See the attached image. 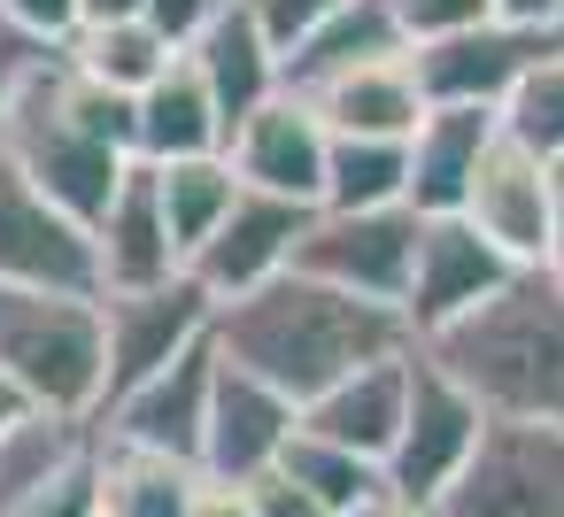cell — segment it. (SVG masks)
Listing matches in <instances>:
<instances>
[{
  "instance_id": "obj_33",
  "label": "cell",
  "mask_w": 564,
  "mask_h": 517,
  "mask_svg": "<svg viewBox=\"0 0 564 517\" xmlns=\"http://www.w3.org/2000/svg\"><path fill=\"white\" fill-rule=\"evenodd\" d=\"M240 9L256 16V32H263V40H271V55L286 63V55H294L325 16H340V9H348V0H240Z\"/></svg>"
},
{
  "instance_id": "obj_41",
  "label": "cell",
  "mask_w": 564,
  "mask_h": 517,
  "mask_svg": "<svg viewBox=\"0 0 564 517\" xmlns=\"http://www.w3.org/2000/svg\"><path fill=\"white\" fill-rule=\"evenodd\" d=\"M502 24H564V0H495Z\"/></svg>"
},
{
  "instance_id": "obj_2",
  "label": "cell",
  "mask_w": 564,
  "mask_h": 517,
  "mask_svg": "<svg viewBox=\"0 0 564 517\" xmlns=\"http://www.w3.org/2000/svg\"><path fill=\"white\" fill-rule=\"evenodd\" d=\"M0 155H9L55 209H70L86 232L109 217L124 170L140 163V101L78 78L63 47L24 78V94L0 109Z\"/></svg>"
},
{
  "instance_id": "obj_13",
  "label": "cell",
  "mask_w": 564,
  "mask_h": 517,
  "mask_svg": "<svg viewBox=\"0 0 564 517\" xmlns=\"http://www.w3.org/2000/svg\"><path fill=\"white\" fill-rule=\"evenodd\" d=\"M325 155H333V132H325V117L302 94H271L232 132V147H225V163H232L240 186L302 201V209H325Z\"/></svg>"
},
{
  "instance_id": "obj_39",
  "label": "cell",
  "mask_w": 564,
  "mask_h": 517,
  "mask_svg": "<svg viewBox=\"0 0 564 517\" xmlns=\"http://www.w3.org/2000/svg\"><path fill=\"white\" fill-rule=\"evenodd\" d=\"M549 278L564 286V155L549 163Z\"/></svg>"
},
{
  "instance_id": "obj_35",
  "label": "cell",
  "mask_w": 564,
  "mask_h": 517,
  "mask_svg": "<svg viewBox=\"0 0 564 517\" xmlns=\"http://www.w3.org/2000/svg\"><path fill=\"white\" fill-rule=\"evenodd\" d=\"M40 47H70L78 40V0H0Z\"/></svg>"
},
{
  "instance_id": "obj_12",
  "label": "cell",
  "mask_w": 564,
  "mask_h": 517,
  "mask_svg": "<svg viewBox=\"0 0 564 517\" xmlns=\"http://www.w3.org/2000/svg\"><path fill=\"white\" fill-rule=\"evenodd\" d=\"M502 286H510V263L464 217H417V263H410V294H402V317L417 340L448 332L456 317H471Z\"/></svg>"
},
{
  "instance_id": "obj_30",
  "label": "cell",
  "mask_w": 564,
  "mask_h": 517,
  "mask_svg": "<svg viewBox=\"0 0 564 517\" xmlns=\"http://www.w3.org/2000/svg\"><path fill=\"white\" fill-rule=\"evenodd\" d=\"M502 132L518 140V147H533L541 163H556L564 155V47L502 101Z\"/></svg>"
},
{
  "instance_id": "obj_11",
  "label": "cell",
  "mask_w": 564,
  "mask_h": 517,
  "mask_svg": "<svg viewBox=\"0 0 564 517\" xmlns=\"http://www.w3.org/2000/svg\"><path fill=\"white\" fill-rule=\"evenodd\" d=\"M464 224L510 271H549V163L533 147H518L510 132H495V147L479 155V178L464 194Z\"/></svg>"
},
{
  "instance_id": "obj_32",
  "label": "cell",
  "mask_w": 564,
  "mask_h": 517,
  "mask_svg": "<svg viewBox=\"0 0 564 517\" xmlns=\"http://www.w3.org/2000/svg\"><path fill=\"white\" fill-rule=\"evenodd\" d=\"M94 440H101V432H94ZM17 517H101V455L86 448V455H78L70 471H55Z\"/></svg>"
},
{
  "instance_id": "obj_17",
  "label": "cell",
  "mask_w": 564,
  "mask_h": 517,
  "mask_svg": "<svg viewBox=\"0 0 564 517\" xmlns=\"http://www.w3.org/2000/svg\"><path fill=\"white\" fill-rule=\"evenodd\" d=\"M94 248H101V294H140V286H171L186 271L178 240H171V217H163V178L155 163H132L109 217L94 224Z\"/></svg>"
},
{
  "instance_id": "obj_23",
  "label": "cell",
  "mask_w": 564,
  "mask_h": 517,
  "mask_svg": "<svg viewBox=\"0 0 564 517\" xmlns=\"http://www.w3.org/2000/svg\"><path fill=\"white\" fill-rule=\"evenodd\" d=\"M387 55H410L402 47V24H394V0H348L340 16H325L294 55H286V94H317L364 63H387Z\"/></svg>"
},
{
  "instance_id": "obj_24",
  "label": "cell",
  "mask_w": 564,
  "mask_h": 517,
  "mask_svg": "<svg viewBox=\"0 0 564 517\" xmlns=\"http://www.w3.org/2000/svg\"><path fill=\"white\" fill-rule=\"evenodd\" d=\"M101 432V425H94ZM101 455V517H186L194 509V486L202 471L194 463H171V455H148V448H124V440H94Z\"/></svg>"
},
{
  "instance_id": "obj_10",
  "label": "cell",
  "mask_w": 564,
  "mask_h": 517,
  "mask_svg": "<svg viewBox=\"0 0 564 517\" xmlns=\"http://www.w3.org/2000/svg\"><path fill=\"white\" fill-rule=\"evenodd\" d=\"M0 286H47V294H101L94 232L55 209L9 155H0Z\"/></svg>"
},
{
  "instance_id": "obj_31",
  "label": "cell",
  "mask_w": 564,
  "mask_h": 517,
  "mask_svg": "<svg viewBox=\"0 0 564 517\" xmlns=\"http://www.w3.org/2000/svg\"><path fill=\"white\" fill-rule=\"evenodd\" d=\"M394 24H402V47H441V40H464L479 24H495V0H394Z\"/></svg>"
},
{
  "instance_id": "obj_22",
  "label": "cell",
  "mask_w": 564,
  "mask_h": 517,
  "mask_svg": "<svg viewBox=\"0 0 564 517\" xmlns=\"http://www.w3.org/2000/svg\"><path fill=\"white\" fill-rule=\"evenodd\" d=\"M225 147H232V124H225L209 78L194 70V55H178L140 94V163H202V155H225Z\"/></svg>"
},
{
  "instance_id": "obj_36",
  "label": "cell",
  "mask_w": 564,
  "mask_h": 517,
  "mask_svg": "<svg viewBox=\"0 0 564 517\" xmlns=\"http://www.w3.org/2000/svg\"><path fill=\"white\" fill-rule=\"evenodd\" d=\"M248 502H256V517H333L310 486H294L286 471H263V479H248Z\"/></svg>"
},
{
  "instance_id": "obj_14",
  "label": "cell",
  "mask_w": 564,
  "mask_h": 517,
  "mask_svg": "<svg viewBox=\"0 0 564 517\" xmlns=\"http://www.w3.org/2000/svg\"><path fill=\"white\" fill-rule=\"evenodd\" d=\"M310 217H317V209H302V201H279V194L240 186V201L225 209V224L209 232V248H202L186 271H194V278L209 286V301L225 309V301L271 286L279 271H294V248H302Z\"/></svg>"
},
{
  "instance_id": "obj_9",
  "label": "cell",
  "mask_w": 564,
  "mask_h": 517,
  "mask_svg": "<svg viewBox=\"0 0 564 517\" xmlns=\"http://www.w3.org/2000/svg\"><path fill=\"white\" fill-rule=\"evenodd\" d=\"M564 47V24H479L464 40H441V47H417L410 70H417V94L425 109H495Z\"/></svg>"
},
{
  "instance_id": "obj_5",
  "label": "cell",
  "mask_w": 564,
  "mask_h": 517,
  "mask_svg": "<svg viewBox=\"0 0 564 517\" xmlns=\"http://www.w3.org/2000/svg\"><path fill=\"white\" fill-rule=\"evenodd\" d=\"M433 517H564V425L487 417L471 463L433 502Z\"/></svg>"
},
{
  "instance_id": "obj_29",
  "label": "cell",
  "mask_w": 564,
  "mask_h": 517,
  "mask_svg": "<svg viewBox=\"0 0 564 517\" xmlns=\"http://www.w3.org/2000/svg\"><path fill=\"white\" fill-rule=\"evenodd\" d=\"M402 194H410V140H333L325 209H402Z\"/></svg>"
},
{
  "instance_id": "obj_28",
  "label": "cell",
  "mask_w": 564,
  "mask_h": 517,
  "mask_svg": "<svg viewBox=\"0 0 564 517\" xmlns=\"http://www.w3.org/2000/svg\"><path fill=\"white\" fill-rule=\"evenodd\" d=\"M279 471L294 486H310L333 517H364V509L387 502V471L364 463V455H348V448H333V440H317V432H294L286 455H279Z\"/></svg>"
},
{
  "instance_id": "obj_19",
  "label": "cell",
  "mask_w": 564,
  "mask_h": 517,
  "mask_svg": "<svg viewBox=\"0 0 564 517\" xmlns=\"http://www.w3.org/2000/svg\"><path fill=\"white\" fill-rule=\"evenodd\" d=\"M402 409H410V355L371 363V371L340 378L333 394H317L302 409V432H317V440H333V448H348V455L387 471V455L402 440Z\"/></svg>"
},
{
  "instance_id": "obj_26",
  "label": "cell",
  "mask_w": 564,
  "mask_h": 517,
  "mask_svg": "<svg viewBox=\"0 0 564 517\" xmlns=\"http://www.w3.org/2000/svg\"><path fill=\"white\" fill-rule=\"evenodd\" d=\"M63 63L78 70V78H94V86H109V94H124V101H140L171 63H178V47L140 16V24H94V32H78L70 47H63Z\"/></svg>"
},
{
  "instance_id": "obj_34",
  "label": "cell",
  "mask_w": 564,
  "mask_h": 517,
  "mask_svg": "<svg viewBox=\"0 0 564 517\" xmlns=\"http://www.w3.org/2000/svg\"><path fill=\"white\" fill-rule=\"evenodd\" d=\"M47 55H55V47H40V40H32L9 9H0V109H9V101L24 94V78H32Z\"/></svg>"
},
{
  "instance_id": "obj_1",
  "label": "cell",
  "mask_w": 564,
  "mask_h": 517,
  "mask_svg": "<svg viewBox=\"0 0 564 517\" xmlns=\"http://www.w3.org/2000/svg\"><path fill=\"white\" fill-rule=\"evenodd\" d=\"M209 340H217L225 363H240L248 378L279 386L294 409H310L340 378H356V371L394 363V355L417 348V332H410V317L394 301H356V294L317 286L302 271H279L271 286L225 301L217 324H209Z\"/></svg>"
},
{
  "instance_id": "obj_38",
  "label": "cell",
  "mask_w": 564,
  "mask_h": 517,
  "mask_svg": "<svg viewBox=\"0 0 564 517\" xmlns=\"http://www.w3.org/2000/svg\"><path fill=\"white\" fill-rule=\"evenodd\" d=\"M186 517H256V502H248V486H232V479H209L202 471V486H194V509Z\"/></svg>"
},
{
  "instance_id": "obj_6",
  "label": "cell",
  "mask_w": 564,
  "mask_h": 517,
  "mask_svg": "<svg viewBox=\"0 0 564 517\" xmlns=\"http://www.w3.org/2000/svg\"><path fill=\"white\" fill-rule=\"evenodd\" d=\"M479 432H487V409H479L425 348H410V409H402V440H394V455H387V502L433 509V502L456 486V471L471 463Z\"/></svg>"
},
{
  "instance_id": "obj_8",
  "label": "cell",
  "mask_w": 564,
  "mask_h": 517,
  "mask_svg": "<svg viewBox=\"0 0 564 517\" xmlns=\"http://www.w3.org/2000/svg\"><path fill=\"white\" fill-rule=\"evenodd\" d=\"M217 301L194 271H178L171 286H140V294H101V340H109V402L117 409L132 386H148L155 371H171L194 340H209Z\"/></svg>"
},
{
  "instance_id": "obj_4",
  "label": "cell",
  "mask_w": 564,
  "mask_h": 517,
  "mask_svg": "<svg viewBox=\"0 0 564 517\" xmlns=\"http://www.w3.org/2000/svg\"><path fill=\"white\" fill-rule=\"evenodd\" d=\"M0 378H9L32 409L101 425V402H109L101 294L0 286Z\"/></svg>"
},
{
  "instance_id": "obj_25",
  "label": "cell",
  "mask_w": 564,
  "mask_h": 517,
  "mask_svg": "<svg viewBox=\"0 0 564 517\" xmlns=\"http://www.w3.org/2000/svg\"><path fill=\"white\" fill-rule=\"evenodd\" d=\"M94 448V417H55V409H32L0 432V517H17L55 471H70L78 455Z\"/></svg>"
},
{
  "instance_id": "obj_42",
  "label": "cell",
  "mask_w": 564,
  "mask_h": 517,
  "mask_svg": "<svg viewBox=\"0 0 564 517\" xmlns=\"http://www.w3.org/2000/svg\"><path fill=\"white\" fill-rule=\"evenodd\" d=\"M17 417H32V402H24V394H17V386H9V378H0V432H9V425H17Z\"/></svg>"
},
{
  "instance_id": "obj_27",
  "label": "cell",
  "mask_w": 564,
  "mask_h": 517,
  "mask_svg": "<svg viewBox=\"0 0 564 517\" xmlns=\"http://www.w3.org/2000/svg\"><path fill=\"white\" fill-rule=\"evenodd\" d=\"M155 178H163L171 240H178V255L194 263V255L209 248V232L225 224V209L240 201V178H232V163H225V155H202V163H155Z\"/></svg>"
},
{
  "instance_id": "obj_18",
  "label": "cell",
  "mask_w": 564,
  "mask_h": 517,
  "mask_svg": "<svg viewBox=\"0 0 564 517\" xmlns=\"http://www.w3.org/2000/svg\"><path fill=\"white\" fill-rule=\"evenodd\" d=\"M502 117L495 109H425V124L410 132V217H464V194L479 178V155L495 147Z\"/></svg>"
},
{
  "instance_id": "obj_20",
  "label": "cell",
  "mask_w": 564,
  "mask_h": 517,
  "mask_svg": "<svg viewBox=\"0 0 564 517\" xmlns=\"http://www.w3.org/2000/svg\"><path fill=\"white\" fill-rule=\"evenodd\" d=\"M186 55H194V70L209 78V94H217V109H225L232 132H240L271 94H286V63L271 55V40L256 32V16L240 9V0H225V9L209 16V32H202Z\"/></svg>"
},
{
  "instance_id": "obj_37",
  "label": "cell",
  "mask_w": 564,
  "mask_h": 517,
  "mask_svg": "<svg viewBox=\"0 0 564 517\" xmlns=\"http://www.w3.org/2000/svg\"><path fill=\"white\" fill-rule=\"evenodd\" d=\"M217 9H225V0H148V24H155V32L186 55V47L209 32V16H217Z\"/></svg>"
},
{
  "instance_id": "obj_7",
  "label": "cell",
  "mask_w": 564,
  "mask_h": 517,
  "mask_svg": "<svg viewBox=\"0 0 564 517\" xmlns=\"http://www.w3.org/2000/svg\"><path fill=\"white\" fill-rule=\"evenodd\" d=\"M410 263H417V217L410 209H317L294 271L317 286H340L356 301H394L410 294Z\"/></svg>"
},
{
  "instance_id": "obj_3",
  "label": "cell",
  "mask_w": 564,
  "mask_h": 517,
  "mask_svg": "<svg viewBox=\"0 0 564 517\" xmlns=\"http://www.w3.org/2000/svg\"><path fill=\"white\" fill-rule=\"evenodd\" d=\"M487 417L564 425V286L549 271H510L495 301L417 340Z\"/></svg>"
},
{
  "instance_id": "obj_44",
  "label": "cell",
  "mask_w": 564,
  "mask_h": 517,
  "mask_svg": "<svg viewBox=\"0 0 564 517\" xmlns=\"http://www.w3.org/2000/svg\"><path fill=\"white\" fill-rule=\"evenodd\" d=\"M364 517H371V509H364Z\"/></svg>"
},
{
  "instance_id": "obj_40",
  "label": "cell",
  "mask_w": 564,
  "mask_h": 517,
  "mask_svg": "<svg viewBox=\"0 0 564 517\" xmlns=\"http://www.w3.org/2000/svg\"><path fill=\"white\" fill-rule=\"evenodd\" d=\"M148 16V0H78V32L94 24H140Z\"/></svg>"
},
{
  "instance_id": "obj_21",
  "label": "cell",
  "mask_w": 564,
  "mask_h": 517,
  "mask_svg": "<svg viewBox=\"0 0 564 517\" xmlns=\"http://www.w3.org/2000/svg\"><path fill=\"white\" fill-rule=\"evenodd\" d=\"M333 140H410L425 124V94H417V70L410 55H387V63H364L317 94H302Z\"/></svg>"
},
{
  "instance_id": "obj_43",
  "label": "cell",
  "mask_w": 564,
  "mask_h": 517,
  "mask_svg": "<svg viewBox=\"0 0 564 517\" xmlns=\"http://www.w3.org/2000/svg\"><path fill=\"white\" fill-rule=\"evenodd\" d=\"M371 517H433V509H410V502H379Z\"/></svg>"
},
{
  "instance_id": "obj_16",
  "label": "cell",
  "mask_w": 564,
  "mask_h": 517,
  "mask_svg": "<svg viewBox=\"0 0 564 517\" xmlns=\"http://www.w3.org/2000/svg\"><path fill=\"white\" fill-rule=\"evenodd\" d=\"M294 432H302V409H294L279 386H263V378H248L240 363H225V355H217L202 471H209V479H232V486H248V479L279 471V455H286V440H294Z\"/></svg>"
},
{
  "instance_id": "obj_15",
  "label": "cell",
  "mask_w": 564,
  "mask_h": 517,
  "mask_svg": "<svg viewBox=\"0 0 564 517\" xmlns=\"http://www.w3.org/2000/svg\"><path fill=\"white\" fill-rule=\"evenodd\" d=\"M209 386H217V340H194L171 371H155L148 386H132L117 409H101V432L171 463L202 471V440H209Z\"/></svg>"
}]
</instances>
